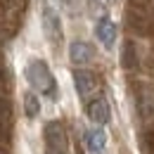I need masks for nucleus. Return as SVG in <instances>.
Here are the masks:
<instances>
[{"label":"nucleus","instance_id":"obj_1","mask_svg":"<svg viewBox=\"0 0 154 154\" xmlns=\"http://www.w3.org/2000/svg\"><path fill=\"white\" fill-rule=\"evenodd\" d=\"M126 21L140 36H152L154 33V10L149 0H131L128 12H126Z\"/></svg>","mask_w":154,"mask_h":154},{"label":"nucleus","instance_id":"obj_2","mask_svg":"<svg viewBox=\"0 0 154 154\" xmlns=\"http://www.w3.org/2000/svg\"><path fill=\"white\" fill-rule=\"evenodd\" d=\"M26 78H29V83H31L38 93H43V95H48V97H55L57 83H55V76L50 74V69H48L45 62L33 59V62L26 66Z\"/></svg>","mask_w":154,"mask_h":154},{"label":"nucleus","instance_id":"obj_3","mask_svg":"<svg viewBox=\"0 0 154 154\" xmlns=\"http://www.w3.org/2000/svg\"><path fill=\"white\" fill-rule=\"evenodd\" d=\"M45 147H48V154H66L69 149V137H66V131L59 121H50L45 123Z\"/></svg>","mask_w":154,"mask_h":154},{"label":"nucleus","instance_id":"obj_4","mask_svg":"<svg viewBox=\"0 0 154 154\" xmlns=\"http://www.w3.org/2000/svg\"><path fill=\"white\" fill-rule=\"evenodd\" d=\"M43 29H45V36L52 43L62 40V21H59L57 12L50 5H43Z\"/></svg>","mask_w":154,"mask_h":154},{"label":"nucleus","instance_id":"obj_5","mask_svg":"<svg viewBox=\"0 0 154 154\" xmlns=\"http://www.w3.org/2000/svg\"><path fill=\"white\" fill-rule=\"evenodd\" d=\"M74 83H76V90L81 97H88L97 90V76L93 71H85V69L74 71Z\"/></svg>","mask_w":154,"mask_h":154},{"label":"nucleus","instance_id":"obj_6","mask_svg":"<svg viewBox=\"0 0 154 154\" xmlns=\"http://www.w3.org/2000/svg\"><path fill=\"white\" fill-rule=\"evenodd\" d=\"M135 107H137L140 119H145V121L154 119V90H152V88H142V90H137Z\"/></svg>","mask_w":154,"mask_h":154},{"label":"nucleus","instance_id":"obj_7","mask_svg":"<svg viewBox=\"0 0 154 154\" xmlns=\"http://www.w3.org/2000/svg\"><path fill=\"white\" fill-rule=\"evenodd\" d=\"M69 57H71L74 64H90L93 57H95V50L85 40H74L71 48H69Z\"/></svg>","mask_w":154,"mask_h":154},{"label":"nucleus","instance_id":"obj_8","mask_svg":"<svg viewBox=\"0 0 154 154\" xmlns=\"http://www.w3.org/2000/svg\"><path fill=\"white\" fill-rule=\"evenodd\" d=\"M88 116H90V121H95V123H100V126L109 123L112 112H109V104H107V100H102V97L93 100V102L88 104Z\"/></svg>","mask_w":154,"mask_h":154},{"label":"nucleus","instance_id":"obj_9","mask_svg":"<svg viewBox=\"0 0 154 154\" xmlns=\"http://www.w3.org/2000/svg\"><path fill=\"white\" fill-rule=\"evenodd\" d=\"M95 33H97V38L102 40V45L112 48L114 40H116V26H114V21L107 19V17H102V19L97 21V26H95Z\"/></svg>","mask_w":154,"mask_h":154},{"label":"nucleus","instance_id":"obj_10","mask_svg":"<svg viewBox=\"0 0 154 154\" xmlns=\"http://www.w3.org/2000/svg\"><path fill=\"white\" fill-rule=\"evenodd\" d=\"M85 145H88V149H90L93 154H100L102 149H104V145H107V135H104V131H100V128L88 131V133H85Z\"/></svg>","mask_w":154,"mask_h":154},{"label":"nucleus","instance_id":"obj_11","mask_svg":"<svg viewBox=\"0 0 154 154\" xmlns=\"http://www.w3.org/2000/svg\"><path fill=\"white\" fill-rule=\"evenodd\" d=\"M10 128H12V107H10V100L0 95V133L10 135Z\"/></svg>","mask_w":154,"mask_h":154},{"label":"nucleus","instance_id":"obj_12","mask_svg":"<svg viewBox=\"0 0 154 154\" xmlns=\"http://www.w3.org/2000/svg\"><path fill=\"white\" fill-rule=\"evenodd\" d=\"M121 64H123V69H135V66H137V50H135L133 40H126V43H123V50H121Z\"/></svg>","mask_w":154,"mask_h":154},{"label":"nucleus","instance_id":"obj_13","mask_svg":"<svg viewBox=\"0 0 154 154\" xmlns=\"http://www.w3.org/2000/svg\"><path fill=\"white\" fill-rule=\"evenodd\" d=\"M38 112H40L38 97L33 95V93H29V95L24 97V114L29 116V119H33V116H38Z\"/></svg>","mask_w":154,"mask_h":154},{"label":"nucleus","instance_id":"obj_14","mask_svg":"<svg viewBox=\"0 0 154 154\" xmlns=\"http://www.w3.org/2000/svg\"><path fill=\"white\" fill-rule=\"evenodd\" d=\"M142 147H145V152L154 154V128H147L142 133Z\"/></svg>","mask_w":154,"mask_h":154},{"label":"nucleus","instance_id":"obj_15","mask_svg":"<svg viewBox=\"0 0 154 154\" xmlns=\"http://www.w3.org/2000/svg\"><path fill=\"white\" fill-rule=\"evenodd\" d=\"M17 5H19V0H0V10H2V12H7V14H10V12H14V7H17Z\"/></svg>","mask_w":154,"mask_h":154},{"label":"nucleus","instance_id":"obj_16","mask_svg":"<svg viewBox=\"0 0 154 154\" xmlns=\"http://www.w3.org/2000/svg\"><path fill=\"white\" fill-rule=\"evenodd\" d=\"M5 88H7V71H5V64L0 59V93H5Z\"/></svg>","mask_w":154,"mask_h":154},{"label":"nucleus","instance_id":"obj_17","mask_svg":"<svg viewBox=\"0 0 154 154\" xmlns=\"http://www.w3.org/2000/svg\"><path fill=\"white\" fill-rule=\"evenodd\" d=\"M0 154H7V149H5V147H0Z\"/></svg>","mask_w":154,"mask_h":154},{"label":"nucleus","instance_id":"obj_18","mask_svg":"<svg viewBox=\"0 0 154 154\" xmlns=\"http://www.w3.org/2000/svg\"><path fill=\"white\" fill-rule=\"evenodd\" d=\"M76 154H83V152H76Z\"/></svg>","mask_w":154,"mask_h":154}]
</instances>
